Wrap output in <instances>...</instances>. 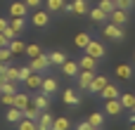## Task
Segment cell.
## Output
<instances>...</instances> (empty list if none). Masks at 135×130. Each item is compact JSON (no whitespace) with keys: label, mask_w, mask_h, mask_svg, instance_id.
Here are the masks:
<instances>
[{"label":"cell","mask_w":135,"mask_h":130,"mask_svg":"<svg viewBox=\"0 0 135 130\" xmlns=\"http://www.w3.org/2000/svg\"><path fill=\"white\" fill-rule=\"evenodd\" d=\"M102 36H104V38H109V40H116V43H119V40H123L126 31H123V26H116V24H112V21H109V24L102 28Z\"/></svg>","instance_id":"1"},{"label":"cell","mask_w":135,"mask_h":130,"mask_svg":"<svg viewBox=\"0 0 135 130\" xmlns=\"http://www.w3.org/2000/svg\"><path fill=\"white\" fill-rule=\"evenodd\" d=\"M28 66H31L33 71H38V73H45V71H47L52 64H50V57H47L45 52H40L38 57H33V59L28 62Z\"/></svg>","instance_id":"2"},{"label":"cell","mask_w":135,"mask_h":130,"mask_svg":"<svg viewBox=\"0 0 135 130\" xmlns=\"http://www.w3.org/2000/svg\"><path fill=\"white\" fill-rule=\"evenodd\" d=\"M85 54H90V57H95V59H104L107 47H104L102 43H97V40H90V43L85 45Z\"/></svg>","instance_id":"3"},{"label":"cell","mask_w":135,"mask_h":130,"mask_svg":"<svg viewBox=\"0 0 135 130\" xmlns=\"http://www.w3.org/2000/svg\"><path fill=\"white\" fill-rule=\"evenodd\" d=\"M121 111H123V104H121L119 97L116 99H104V116H121Z\"/></svg>","instance_id":"4"},{"label":"cell","mask_w":135,"mask_h":130,"mask_svg":"<svg viewBox=\"0 0 135 130\" xmlns=\"http://www.w3.org/2000/svg\"><path fill=\"white\" fill-rule=\"evenodd\" d=\"M107 19H109L112 24H116V26H126V24H128V12L116 7L114 12H109V17H107Z\"/></svg>","instance_id":"5"},{"label":"cell","mask_w":135,"mask_h":130,"mask_svg":"<svg viewBox=\"0 0 135 130\" xmlns=\"http://www.w3.org/2000/svg\"><path fill=\"white\" fill-rule=\"evenodd\" d=\"M31 21H33V26H38V28H45V26L50 24V12L33 9V17H31Z\"/></svg>","instance_id":"6"},{"label":"cell","mask_w":135,"mask_h":130,"mask_svg":"<svg viewBox=\"0 0 135 130\" xmlns=\"http://www.w3.org/2000/svg\"><path fill=\"white\" fill-rule=\"evenodd\" d=\"M93 78H95V71H78V76H76V81H78V88L81 90H88L90 88V83H93Z\"/></svg>","instance_id":"7"},{"label":"cell","mask_w":135,"mask_h":130,"mask_svg":"<svg viewBox=\"0 0 135 130\" xmlns=\"http://www.w3.org/2000/svg\"><path fill=\"white\" fill-rule=\"evenodd\" d=\"M59 69H62V73H64V76H69V78H76V76H78V71H81V69H78V62H74V59H66Z\"/></svg>","instance_id":"8"},{"label":"cell","mask_w":135,"mask_h":130,"mask_svg":"<svg viewBox=\"0 0 135 130\" xmlns=\"http://www.w3.org/2000/svg\"><path fill=\"white\" fill-rule=\"evenodd\" d=\"M40 92H45L47 97H52V95L57 92V81H55V78H50V76H45V78H43V83H40Z\"/></svg>","instance_id":"9"},{"label":"cell","mask_w":135,"mask_h":130,"mask_svg":"<svg viewBox=\"0 0 135 130\" xmlns=\"http://www.w3.org/2000/svg\"><path fill=\"white\" fill-rule=\"evenodd\" d=\"M78 69H83V71H95V69H97V59L90 57V54H83V57L78 59Z\"/></svg>","instance_id":"10"},{"label":"cell","mask_w":135,"mask_h":130,"mask_svg":"<svg viewBox=\"0 0 135 130\" xmlns=\"http://www.w3.org/2000/svg\"><path fill=\"white\" fill-rule=\"evenodd\" d=\"M40 83H43V73H38V71H33V73L24 81V85H26L28 90H40Z\"/></svg>","instance_id":"11"},{"label":"cell","mask_w":135,"mask_h":130,"mask_svg":"<svg viewBox=\"0 0 135 130\" xmlns=\"http://www.w3.org/2000/svg\"><path fill=\"white\" fill-rule=\"evenodd\" d=\"M119 95H121V90H119L116 85H112V83H107V85L100 90V97H102V99H116Z\"/></svg>","instance_id":"12"},{"label":"cell","mask_w":135,"mask_h":130,"mask_svg":"<svg viewBox=\"0 0 135 130\" xmlns=\"http://www.w3.org/2000/svg\"><path fill=\"white\" fill-rule=\"evenodd\" d=\"M62 97H64V102H66L69 107H78V104H81V97H78V92H76V88H66Z\"/></svg>","instance_id":"13"},{"label":"cell","mask_w":135,"mask_h":130,"mask_svg":"<svg viewBox=\"0 0 135 130\" xmlns=\"http://www.w3.org/2000/svg\"><path fill=\"white\" fill-rule=\"evenodd\" d=\"M21 116H24V118H31V121H38V118H40V109L31 102V104H26V107L21 109Z\"/></svg>","instance_id":"14"},{"label":"cell","mask_w":135,"mask_h":130,"mask_svg":"<svg viewBox=\"0 0 135 130\" xmlns=\"http://www.w3.org/2000/svg\"><path fill=\"white\" fill-rule=\"evenodd\" d=\"M26 14H28L26 2H12L9 5V17H26Z\"/></svg>","instance_id":"15"},{"label":"cell","mask_w":135,"mask_h":130,"mask_svg":"<svg viewBox=\"0 0 135 130\" xmlns=\"http://www.w3.org/2000/svg\"><path fill=\"white\" fill-rule=\"evenodd\" d=\"M114 71H116V78H119V81H131V78H133V69H131L128 64H119Z\"/></svg>","instance_id":"16"},{"label":"cell","mask_w":135,"mask_h":130,"mask_svg":"<svg viewBox=\"0 0 135 130\" xmlns=\"http://www.w3.org/2000/svg\"><path fill=\"white\" fill-rule=\"evenodd\" d=\"M107 83H109V81H107L104 76H95V78H93V83H90V88H88V92H93V95H100V90H102Z\"/></svg>","instance_id":"17"},{"label":"cell","mask_w":135,"mask_h":130,"mask_svg":"<svg viewBox=\"0 0 135 130\" xmlns=\"http://www.w3.org/2000/svg\"><path fill=\"white\" fill-rule=\"evenodd\" d=\"M52 121H55V116L47 114V111H43L40 118L36 121V123H38V130H50V128H52Z\"/></svg>","instance_id":"18"},{"label":"cell","mask_w":135,"mask_h":130,"mask_svg":"<svg viewBox=\"0 0 135 130\" xmlns=\"http://www.w3.org/2000/svg\"><path fill=\"white\" fill-rule=\"evenodd\" d=\"M47 57H50V64H52V66H62V64L66 62V54H64V50H52Z\"/></svg>","instance_id":"19"},{"label":"cell","mask_w":135,"mask_h":130,"mask_svg":"<svg viewBox=\"0 0 135 130\" xmlns=\"http://www.w3.org/2000/svg\"><path fill=\"white\" fill-rule=\"evenodd\" d=\"M31 102H33V104H36L40 111H47V107H50V97H47L45 92H38V95H36Z\"/></svg>","instance_id":"20"},{"label":"cell","mask_w":135,"mask_h":130,"mask_svg":"<svg viewBox=\"0 0 135 130\" xmlns=\"http://www.w3.org/2000/svg\"><path fill=\"white\" fill-rule=\"evenodd\" d=\"M71 5H74V14H78V17H83V14L90 12V2L88 0H74Z\"/></svg>","instance_id":"21"},{"label":"cell","mask_w":135,"mask_h":130,"mask_svg":"<svg viewBox=\"0 0 135 130\" xmlns=\"http://www.w3.org/2000/svg\"><path fill=\"white\" fill-rule=\"evenodd\" d=\"M90 40H93V38H90V33H88V31H81V33L74 38V45H76L78 50H85V45H88Z\"/></svg>","instance_id":"22"},{"label":"cell","mask_w":135,"mask_h":130,"mask_svg":"<svg viewBox=\"0 0 135 130\" xmlns=\"http://www.w3.org/2000/svg\"><path fill=\"white\" fill-rule=\"evenodd\" d=\"M7 47H9L12 54H24V52H26V43H21V40H17V38H12Z\"/></svg>","instance_id":"23"},{"label":"cell","mask_w":135,"mask_h":130,"mask_svg":"<svg viewBox=\"0 0 135 130\" xmlns=\"http://www.w3.org/2000/svg\"><path fill=\"white\" fill-rule=\"evenodd\" d=\"M9 26H12V31H14L17 36H19V33H21V31L26 28V19H24V17H12Z\"/></svg>","instance_id":"24"},{"label":"cell","mask_w":135,"mask_h":130,"mask_svg":"<svg viewBox=\"0 0 135 130\" xmlns=\"http://www.w3.org/2000/svg\"><path fill=\"white\" fill-rule=\"evenodd\" d=\"M88 14H90V19H93L95 24H102V21H107V17H109V14H107V12H102L100 7H95V9H90Z\"/></svg>","instance_id":"25"},{"label":"cell","mask_w":135,"mask_h":130,"mask_svg":"<svg viewBox=\"0 0 135 130\" xmlns=\"http://www.w3.org/2000/svg\"><path fill=\"white\" fill-rule=\"evenodd\" d=\"M119 99H121L123 109H131V111H133V107H135V95H131V92H123V95H119Z\"/></svg>","instance_id":"26"},{"label":"cell","mask_w":135,"mask_h":130,"mask_svg":"<svg viewBox=\"0 0 135 130\" xmlns=\"http://www.w3.org/2000/svg\"><path fill=\"white\" fill-rule=\"evenodd\" d=\"M71 128V123H69V118H64V116H59V118H55L52 121V128L50 130H69Z\"/></svg>","instance_id":"27"},{"label":"cell","mask_w":135,"mask_h":130,"mask_svg":"<svg viewBox=\"0 0 135 130\" xmlns=\"http://www.w3.org/2000/svg\"><path fill=\"white\" fill-rule=\"evenodd\" d=\"M26 104H31L28 95H24V92H14V107H17V109H24Z\"/></svg>","instance_id":"28"},{"label":"cell","mask_w":135,"mask_h":130,"mask_svg":"<svg viewBox=\"0 0 135 130\" xmlns=\"http://www.w3.org/2000/svg\"><path fill=\"white\" fill-rule=\"evenodd\" d=\"M88 121L95 126V128H100V126H104V111H93L90 116H88Z\"/></svg>","instance_id":"29"},{"label":"cell","mask_w":135,"mask_h":130,"mask_svg":"<svg viewBox=\"0 0 135 130\" xmlns=\"http://www.w3.org/2000/svg\"><path fill=\"white\" fill-rule=\"evenodd\" d=\"M5 81H14V83H19V66H9V64H7Z\"/></svg>","instance_id":"30"},{"label":"cell","mask_w":135,"mask_h":130,"mask_svg":"<svg viewBox=\"0 0 135 130\" xmlns=\"http://www.w3.org/2000/svg\"><path fill=\"white\" fill-rule=\"evenodd\" d=\"M24 116H21V109H17V107H9V111H7V121L9 123H19Z\"/></svg>","instance_id":"31"},{"label":"cell","mask_w":135,"mask_h":130,"mask_svg":"<svg viewBox=\"0 0 135 130\" xmlns=\"http://www.w3.org/2000/svg\"><path fill=\"white\" fill-rule=\"evenodd\" d=\"M45 7H47L50 14H52V12H62V9H64V0H47Z\"/></svg>","instance_id":"32"},{"label":"cell","mask_w":135,"mask_h":130,"mask_svg":"<svg viewBox=\"0 0 135 130\" xmlns=\"http://www.w3.org/2000/svg\"><path fill=\"white\" fill-rule=\"evenodd\" d=\"M17 128L19 130H38V123L31 121V118H21V121L17 123Z\"/></svg>","instance_id":"33"},{"label":"cell","mask_w":135,"mask_h":130,"mask_svg":"<svg viewBox=\"0 0 135 130\" xmlns=\"http://www.w3.org/2000/svg\"><path fill=\"white\" fill-rule=\"evenodd\" d=\"M17 88H19V83H14V81H2V85H0V92H17Z\"/></svg>","instance_id":"34"},{"label":"cell","mask_w":135,"mask_h":130,"mask_svg":"<svg viewBox=\"0 0 135 130\" xmlns=\"http://www.w3.org/2000/svg\"><path fill=\"white\" fill-rule=\"evenodd\" d=\"M43 50H40V45H36V43H31V45H26V52L24 54H28V59H33V57H38Z\"/></svg>","instance_id":"35"},{"label":"cell","mask_w":135,"mask_h":130,"mask_svg":"<svg viewBox=\"0 0 135 130\" xmlns=\"http://www.w3.org/2000/svg\"><path fill=\"white\" fill-rule=\"evenodd\" d=\"M97 7H100L102 12H107V14H109V12H114V9H116V2H114V0H100V5H97Z\"/></svg>","instance_id":"36"},{"label":"cell","mask_w":135,"mask_h":130,"mask_svg":"<svg viewBox=\"0 0 135 130\" xmlns=\"http://www.w3.org/2000/svg\"><path fill=\"white\" fill-rule=\"evenodd\" d=\"M114 2H116L119 9H126V12H131V9L135 7V0H114Z\"/></svg>","instance_id":"37"},{"label":"cell","mask_w":135,"mask_h":130,"mask_svg":"<svg viewBox=\"0 0 135 130\" xmlns=\"http://www.w3.org/2000/svg\"><path fill=\"white\" fill-rule=\"evenodd\" d=\"M0 102L5 107H14V95L12 92H0Z\"/></svg>","instance_id":"38"},{"label":"cell","mask_w":135,"mask_h":130,"mask_svg":"<svg viewBox=\"0 0 135 130\" xmlns=\"http://www.w3.org/2000/svg\"><path fill=\"white\" fill-rule=\"evenodd\" d=\"M31 73H33V69H31V66H19V83H24Z\"/></svg>","instance_id":"39"},{"label":"cell","mask_w":135,"mask_h":130,"mask_svg":"<svg viewBox=\"0 0 135 130\" xmlns=\"http://www.w3.org/2000/svg\"><path fill=\"white\" fill-rule=\"evenodd\" d=\"M9 59H12L9 47H0V62H9Z\"/></svg>","instance_id":"40"},{"label":"cell","mask_w":135,"mask_h":130,"mask_svg":"<svg viewBox=\"0 0 135 130\" xmlns=\"http://www.w3.org/2000/svg\"><path fill=\"white\" fill-rule=\"evenodd\" d=\"M76 130H95V126H93L90 121H83V123H78V126H76Z\"/></svg>","instance_id":"41"},{"label":"cell","mask_w":135,"mask_h":130,"mask_svg":"<svg viewBox=\"0 0 135 130\" xmlns=\"http://www.w3.org/2000/svg\"><path fill=\"white\" fill-rule=\"evenodd\" d=\"M28 9H40V0H24Z\"/></svg>","instance_id":"42"},{"label":"cell","mask_w":135,"mask_h":130,"mask_svg":"<svg viewBox=\"0 0 135 130\" xmlns=\"http://www.w3.org/2000/svg\"><path fill=\"white\" fill-rule=\"evenodd\" d=\"M2 36H5V38H7V40H12V38H17V33H14V31H12V26H7V28H5V31H2Z\"/></svg>","instance_id":"43"},{"label":"cell","mask_w":135,"mask_h":130,"mask_svg":"<svg viewBox=\"0 0 135 130\" xmlns=\"http://www.w3.org/2000/svg\"><path fill=\"white\" fill-rule=\"evenodd\" d=\"M7 26H9V21H7V19H2V17H0V33H2V31H5V28H7Z\"/></svg>","instance_id":"44"},{"label":"cell","mask_w":135,"mask_h":130,"mask_svg":"<svg viewBox=\"0 0 135 130\" xmlns=\"http://www.w3.org/2000/svg\"><path fill=\"white\" fill-rule=\"evenodd\" d=\"M7 64H9V62H0V76H2V78H5V71H7Z\"/></svg>","instance_id":"45"},{"label":"cell","mask_w":135,"mask_h":130,"mask_svg":"<svg viewBox=\"0 0 135 130\" xmlns=\"http://www.w3.org/2000/svg\"><path fill=\"white\" fill-rule=\"evenodd\" d=\"M64 12H69V14H74V5H71V2H64Z\"/></svg>","instance_id":"46"},{"label":"cell","mask_w":135,"mask_h":130,"mask_svg":"<svg viewBox=\"0 0 135 130\" xmlns=\"http://www.w3.org/2000/svg\"><path fill=\"white\" fill-rule=\"evenodd\" d=\"M7 45H9V40H7V38L0 33V47H7Z\"/></svg>","instance_id":"47"},{"label":"cell","mask_w":135,"mask_h":130,"mask_svg":"<svg viewBox=\"0 0 135 130\" xmlns=\"http://www.w3.org/2000/svg\"><path fill=\"white\" fill-rule=\"evenodd\" d=\"M131 130H135V118H133V121H131Z\"/></svg>","instance_id":"48"},{"label":"cell","mask_w":135,"mask_h":130,"mask_svg":"<svg viewBox=\"0 0 135 130\" xmlns=\"http://www.w3.org/2000/svg\"><path fill=\"white\" fill-rule=\"evenodd\" d=\"M2 81H5V78H2V76H0V85H2Z\"/></svg>","instance_id":"49"},{"label":"cell","mask_w":135,"mask_h":130,"mask_svg":"<svg viewBox=\"0 0 135 130\" xmlns=\"http://www.w3.org/2000/svg\"><path fill=\"white\" fill-rule=\"evenodd\" d=\"M133 114H135V107H133Z\"/></svg>","instance_id":"50"},{"label":"cell","mask_w":135,"mask_h":130,"mask_svg":"<svg viewBox=\"0 0 135 130\" xmlns=\"http://www.w3.org/2000/svg\"><path fill=\"white\" fill-rule=\"evenodd\" d=\"M95 130H100V128H95Z\"/></svg>","instance_id":"51"},{"label":"cell","mask_w":135,"mask_h":130,"mask_svg":"<svg viewBox=\"0 0 135 130\" xmlns=\"http://www.w3.org/2000/svg\"><path fill=\"white\" fill-rule=\"evenodd\" d=\"M88 2H90V0H88Z\"/></svg>","instance_id":"52"}]
</instances>
